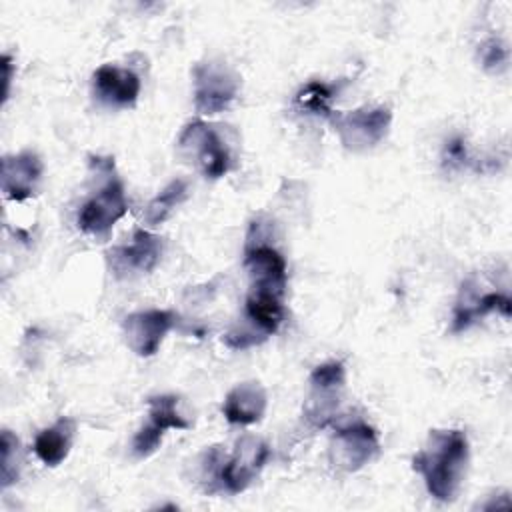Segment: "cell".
Listing matches in <instances>:
<instances>
[{
    "instance_id": "cell-11",
    "label": "cell",
    "mask_w": 512,
    "mask_h": 512,
    "mask_svg": "<svg viewBox=\"0 0 512 512\" xmlns=\"http://www.w3.org/2000/svg\"><path fill=\"white\" fill-rule=\"evenodd\" d=\"M176 314L172 310H140L132 312L122 320V334L126 346L140 358H150L154 356L166 334L172 330L176 324Z\"/></svg>"
},
{
    "instance_id": "cell-18",
    "label": "cell",
    "mask_w": 512,
    "mask_h": 512,
    "mask_svg": "<svg viewBox=\"0 0 512 512\" xmlns=\"http://www.w3.org/2000/svg\"><path fill=\"white\" fill-rule=\"evenodd\" d=\"M74 432H76V422L72 418H66V416L58 418L52 426L38 432L32 446L34 454L44 466H50V468L58 466L60 462L66 460L70 452Z\"/></svg>"
},
{
    "instance_id": "cell-10",
    "label": "cell",
    "mask_w": 512,
    "mask_h": 512,
    "mask_svg": "<svg viewBox=\"0 0 512 512\" xmlns=\"http://www.w3.org/2000/svg\"><path fill=\"white\" fill-rule=\"evenodd\" d=\"M162 256V238L146 228H136L128 244L114 246L106 252L108 266L116 278L148 274Z\"/></svg>"
},
{
    "instance_id": "cell-3",
    "label": "cell",
    "mask_w": 512,
    "mask_h": 512,
    "mask_svg": "<svg viewBox=\"0 0 512 512\" xmlns=\"http://www.w3.org/2000/svg\"><path fill=\"white\" fill-rule=\"evenodd\" d=\"M330 124L346 150L364 152L380 144L392 124L388 106H360L350 112H332Z\"/></svg>"
},
{
    "instance_id": "cell-13",
    "label": "cell",
    "mask_w": 512,
    "mask_h": 512,
    "mask_svg": "<svg viewBox=\"0 0 512 512\" xmlns=\"http://www.w3.org/2000/svg\"><path fill=\"white\" fill-rule=\"evenodd\" d=\"M492 312H498L504 318H510V312H512L510 296L504 292H496V290L480 292V288L474 280H466L462 284L458 300L454 304L452 332H462Z\"/></svg>"
},
{
    "instance_id": "cell-4",
    "label": "cell",
    "mask_w": 512,
    "mask_h": 512,
    "mask_svg": "<svg viewBox=\"0 0 512 512\" xmlns=\"http://www.w3.org/2000/svg\"><path fill=\"white\" fill-rule=\"evenodd\" d=\"M178 148L186 158L196 162L204 178L218 180L232 166L228 146L222 142L218 132L202 120H192L182 128L178 136Z\"/></svg>"
},
{
    "instance_id": "cell-16",
    "label": "cell",
    "mask_w": 512,
    "mask_h": 512,
    "mask_svg": "<svg viewBox=\"0 0 512 512\" xmlns=\"http://www.w3.org/2000/svg\"><path fill=\"white\" fill-rule=\"evenodd\" d=\"M268 406L266 390L260 382L248 380L236 384L222 402V414L230 424L250 426L262 420Z\"/></svg>"
},
{
    "instance_id": "cell-6",
    "label": "cell",
    "mask_w": 512,
    "mask_h": 512,
    "mask_svg": "<svg viewBox=\"0 0 512 512\" xmlns=\"http://www.w3.org/2000/svg\"><path fill=\"white\" fill-rule=\"evenodd\" d=\"M310 394L304 404L306 420L316 426L324 428L338 410L340 396L346 384V370L340 360H330L316 366L308 378Z\"/></svg>"
},
{
    "instance_id": "cell-22",
    "label": "cell",
    "mask_w": 512,
    "mask_h": 512,
    "mask_svg": "<svg viewBox=\"0 0 512 512\" xmlns=\"http://www.w3.org/2000/svg\"><path fill=\"white\" fill-rule=\"evenodd\" d=\"M468 164H470V156H468L466 140L462 136L448 138L442 148V166L452 172V170H462Z\"/></svg>"
},
{
    "instance_id": "cell-23",
    "label": "cell",
    "mask_w": 512,
    "mask_h": 512,
    "mask_svg": "<svg viewBox=\"0 0 512 512\" xmlns=\"http://www.w3.org/2000/svg\"><path fill=\"white\" fill-rule=\"evenodd\" d=\"M480 60L486 70L500 72L508 64V48L498 38H490L480 46Z\"/></svg>"
},
{
    "instance_id": "cell-15",
    "label": "cell",
    "mask_w": 512,
    "mask_h": 512,
    "mask_svg": "<svg viewBox=\"0 0 512 512\" xmlns=\"http://www.w3.org/2000/svg\"><path fill=\"white\" fill-rule=\"evenodd\" d=\"M42 160L32 150L2 158V192L12 202H24L36 194L42 178Z\"/></svg>"
},
{
    "instance_id": "cell-8",
    "label": "cell",
    "mask_w": 512,
    "mask_h": 512,
    "mask_svg": "<svg viewBox=\"0 0 512 512\" xmlns=\"http://www.w3.org/2000/svg\"><path fill=\"white\" fill-rule=\"evenodd\" d=\"M380 450L376 430L366 422H350L336 428L330 442V462L338 470L356 472Z\"/></svg>"
},
{
    "instance_id": "cell-24",
    "label": "cell",
    "mask_w": 512,
    "mask_h": 512,
    "mask_svg": "<svg viewBox=\"0 0 512 512\" xmlns=\"http://www.w3.org/2000/svg\"><path fill=\"white\" fill-rule=\"evenodd\" d=\"M2 68H4V100L10 94V78H12V58L8 54L2 56Z\"/></svg>"
},
{
    "instance_id": "cell-21",
    "label": "cell",
    "mask_w": 512,
    "mask_h": 512,
    "mask_svg": "<svg viewBox=\"0 0 512 512\" xmlns=\"http://www.w3.org/2000/svg\"><path fill=\"white\" fill-rule=\"evenodd\" d=\"M2 450V490L18 480V438L10 430H2L0 438Z\"/></svg>"
},
{
    "instance_id": "cell-17",
    "label": "cell",
    "mask_w": 512,
    "mask_h": 512,
    "mask_svg": "<svg viewBox=\"0 0 512 512\" xmlns=\"http://www.w3.org/2000/svg\"><path fill=\"white\" fill-rule=\"evenodd\" d=\"M284 296L264 292V290H250L244 304V318L252 328V336L258 342L266 340L274 334L280 324L284 322Z\"/></svg>"
},
{
    "instance_id": "cell-12",
    "label": "cell",
    "mask_w": 512,
    "mask_h": 512,
    "mask_svg": "<svg viewBox=\"0 0 512 512\" xmlns=\"http://www.w3.org/2000/svg\"><path fill=\"white\" fill-rule=\"evenodd\" d=\"M244 268L250 276V290H264L284 296L288 270L284 256L274 246L248 236L244 248Z\"/></svg>"
},
{
    "instance_id": "cell-19",
    "label": "cell",
    "mask_w": 512,
    "mask_h": 512,
    "mask_svg": "<svg viewBox=\"0 0 512 512\" xmlns=\"http://www.w3.org/2000/svg\"><path fill=\"white\" fill-rule=\"evenodd\" d=\"M188 196V184L182 178L170 180L146 206L144 210V222L148 226L162 224L176 206H180Z\"/></svg>"
},
{
    "instance_id": "cell-5",
    "label": "cell",
    "mask_w": 512,
    "mask_h": 512,
    "mask_svg": "<svg viewBox=\"0 0 512 512\" xmlns=\"http://www.w3.org/2000/svg\"><path fill=\"white\" fill-rule=\"evenodd\" d=\"M240 78L224 62H202L194 68V108L202 116L224 112L238 96Z\"/></svg>"
},
{
    "instance_id": "cell-9",
    "label": "cell",
    "mask_w": 512,
    "mask_h": 512,
    "mask_svg": "<svg viewBox=\"0 0 512 512\" xmlns=\"http://www.w3.org/2000/svg\"><path fill=\"white\" fill-rule=\"evenodd\" d=\"M168 428L186 430L190 422L178 412V396L156 394L148 398V422L132 438V452L138 458H148L162 444L164 432Z\"/></svg>"
},
{
    "instance_id": "cell-2",
    "label": "cell",
    "mask_w": 512,
    "mask_h": 512,
    "mask_svg": "<svg viewBox=\"0 0 512 512\" xmlns=\"http://www.w3.org/2000/svg\"><path fill=\"white\" fill-rule=\"evenodd\" d=\"M270 458V448L256 436H242L232 454L222 452L218 446L208 448L206 468L212 482L228 494L244 492L260 474Z\"/></svg>"
},
{
    "instance_id": "cell-20",
    "label": "cell",
    "mask_w": 512,
    "mask_h": 512,
    "mask_svg": "<svg viewBox=\"0 0 512 512\" xmlns=\"http://www.w3.org/2000/svg\"><path fill=\"white\" fill-rule=\"evenodd\" d=\"M336 92H338L336 86H330L320 80H310L296 92L294 100H296V106L306 110L308 114L330 118V114L334 112L332 100H334Z\"/></svg>"
},
{
    "instance_id": "cell-1",
    "label": "cell",
    "mask_w": 512,
    "mask_h": 512,
    "mask_svg": "<svg viewBox=\"0 0 512 512\" xmlns=\"http://www.w3.org/2000/svg\"><path fill=\"white\" fill-rule=\"evenodd\" d=\"M468 464V438L462 430H432L426 444L412 456V470L438 502H452Z\"/></svg>"
},
{
    "instance_id": "cell-14",
    "label": "cell",
    "mask_w": 512,
    "mask_h": 512,
    "mask_svg": "<svg viewBox=\"0 0 512 512\" xmlns=\"http://www.w3.org/2000/svg\"><path fill=\"white\" fill-rule=\"evenodd\" d=\"M140 76L130 68L102 64L92 74L94 98L108 108H132L140 96Z\"/></svg>"
},
{
    "instance_id": "cell-7",
    "label": "cell",
    "mask_w": 512,
    "mask_h": 512,
    "mask_svg": "<svg viewBox=\"0 0 512 512\" xmlns=\"http://www.w3.org/2000/svg\"><path fill=\"white\" fill-rule=\"evenodd\" d=\"M128 212V200L122 180L112 172L104 186L88 198L76 218L78 228L90 236H108L114 224Z\"/></svg>"
}]
</instances>
